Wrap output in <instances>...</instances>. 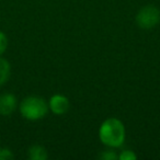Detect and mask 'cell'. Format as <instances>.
I'll return each instance as SVG.
<instances>
[{
	"mask_svg": "<svg viewBox=\"0 0 160 160\" xmlns=\"http://www.w3.org/2000/svg\"><path fill=\"white\" fill-rule=\"evenodd\" d=\"M49 108L55 114H64L69 109V101L66 97L62 94H55L49 100Z\"/></svg>",
	"mask_w": 160,
	"mask_h": 160,
	"instance_id": "cell-4",
	"label": "cell"
},
{
	"mask_svg": "<svg viewBox=\"0 0 160 160\" xmlns=\"http://www.w3.org/2000/svg\"><path fill=\"white\" fill-rule=\"evenodd\" d=\"M17 100L13 94L5 93L0 96V114L10 115L16 110Z\"/></svg>",
	"mask_w": 160,
	"mask_h": 160,
	"instance_id": "cell-5",
	"label": "cell"
},
{
	"mask_svg": "<svg viewBox=\"0 0 160 160\" xmlns=\"http://www.w3.org/2000/svg\"><path fill=\"white\" fill-rule=\"evenodd\" d=\"M101 142L110 147H118L124 142L125 128L123 123L118 118H108L102 123L99 131Z\"/></svg>",
	"mask_w": 160,
	"mask_h": 160,
	"instance_id": "cell-1",
	"label": "cell"
},
{
	"mask_svg": "<svg viewBox=\"0 0 160 160\" xmlns=\"http://www.w3.org/2000/svg\"><path fill=\"white\" fill-rule=\"evenodd\" d=\"M48 111L47 103L40 97H28L20 105V112L27 120L36 121L44 118Z\"/></svg>",
	"mask_w": 160,
	"mask_h": 160,
	"instance_id": "cell-2",
	"label": "cell"
},
{
	"mask_svg": "<svg viewBox=\"0 0 160 160\" xmlns=\"http://www.w3.org/2000/svg\"><path fill=\"white\" fill-rule=\"evenodd\" d=\"M100 158H102V159L104 160H114L118 158V155H116L114 151L110 150V151H104V152L102 153V155L100 156Z\"/></svg>",
	"mask_w": 160,
	"mask_h": 160,
	"instance_id": "cell-11",
	"label": "cell"
},
{
	"mask_svg": "<svg viewBox=\"0 0 160 160\" xmlns=\"http://www.w3.org/2000/svg\"><path fill=\"white\" fill-rule=\"evenodd\" d=\"M121 160H134L136 159V155L132 150H124L120 156H118Z\"/></svg>",
	"mask_w": 160,
	"mask_h": 160,
	"instance_id": "cell-8",
	"label": "cell"
},
{
	"mask_svg": "<svg viewBox=\"0 0 160 160\" xmlns=\"http://www.w3.org/2000/svg\"><path fill=\"white\" fill-rule=\"evenodd\" d=\"M13 158L12 152L8 148H1L0 149V160H9Z\"/></svg>",
	"mask_w": 160,
	"mask_h": 160,
	"instance_id": "cell-10",
	"label": "cell"
},
{
	"mask_svg": "<svg viewBox=\"0 0 160 160\" xmlns=\"http://www.w3.org/2000/svg\"><path fill=\"white\" fill-rule=\"evenodd\" d=\"M10 76V65L3 58H0V86L6 83Z\"/></svg>",
	"mask_w": 160,
	"mask_h": 160,
	"instance_id": "cell-7",
	"label": "cell"
},
{
	"mask_svg": "<svg viewBox=\"0 0 160 160\" xmlns=\"http://www.w3.org/2000/svg\"><path fill=\"white\" fill-rule=\"evenodd\" d=\"M160 20V12L153 6H147L139 10L136 17V22L142 29L149 30L156 27Z\"/></svg>",
	"mask_w": 160,
	"mask_h": 160,
	"instance_id": "cell-3",
	"label": "cell"
},
{
	"mask_svg": "<svg viewBox=\"0 0 160 160\" xmlns=\"http://www.w3.org/2000/svg\"><path fill=\"white\" fill-rule=\"evenodd\" d=\"M7 46H8L7 36L2 32H0V55L5 53V51L7 49Z\"/></svg>",
	"mask_w": 160,
	"mask_h": 160,
	"instance_id": "cell-9",
	"label": "cell"
},
{
	"mask_svg": "<svg viewBox=\"0 0 160 160\" xmlns=\"http://www.w3.org/2000/svg\"><path fill=\"white\" fill-rule=\"evenodd\" d=\"M29 158L32 160H44L47 158V152L42 146H32L29 149Z\"/></svg>",
	"mask_w": 160,
	"mask_h": 160,
	"instance_id": "cell-6",
	"label": "cell"
}]
</instances>
